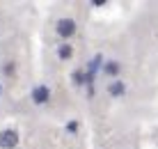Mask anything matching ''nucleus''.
Wrapping results in <instances>:
<instances>
[{"label":"nucleus","instance_id":"1","mask_svg":"<svg viewBox=\"0 0 158 149\" xmlns=\"http://www.w3.org/2000/svg\"><path fill=\"white\" fill-rule=\"evenodd\" d=\"M19 145V133L14 129H5L0 133V149H14Z\"/></svg>","mask_w":158,"mask_h":149},{"label":"nucleus","instance_id":"2","mask_svg":"<svg viewBox=\"0 0 158 149\" xmlns=\"http://www.w3.org/2000/svg\"><path fill=\"white\" fill-rule=\"evenodd\" d=\"M48 99H51V90H48L46 85H37L35 90H32V101H35L37 106L48 103Z\"/></svg>","mask_w":158,"mask_h":149},{"label":"nucleus","instance_id":"3","mask_svg":"<svg viewBox=\"0 0 158 149\" xmlns=\"http://www.w3.org/2000/svg\"><path fill=\"white\" fill-rule=\"evenodd\" d=\"M76 32V21L73 19H60L57 21V35L60 37H71Z\"/></svg>","mask_w":158,"mask_h":149},{"label":"nucleus","instance_id":"4","mask_svg":"<svg viewBox=\"0 0 158 149\" xmlns=\"http://www.w3.org/2000/svg\"><path fill=\"white\" fill-rule=\"evenodd\" d=\"M124 92H126V85H124L122 80H115V83L108 85V94H110V96H122Z\"/></svg>","mask_w":158,"mask_h":149},{"label":"nucleus","instance_id":"5","mask_svg":"<svg viewBox=\"0 0 158 149\" xmlns=\"http://www.w3.org/2000/svg\"><path fill=\"white\" fill-rule=\"evenodd\" d=\"M71 55H73V48L69 46V44H62V46L57 48V57L60 60H69Z\"/></svg>","mask_w":158,"mask_h":149},{"label":"nucleus","instance_id":"6","mask_svg":"<svg viewBox=\"0 0 158 149\" xmlns=\"http://www.w3.org/2000/svg\"><path fill=\"white\" fill-rule=\"evenodd\" d=\"M119 69H122V64L112 60V62H108L106 67H103V74H108V76H117V74H119Z\"/></svg>","mask_w":158,"mask_h":149},{"label":"nucleus","instance_id":"7","mask_svg":"<svg viewBox=\"0 0 158 149\" xmlns=\"http://www.w3.org/2000/svg\"><path fill=\"white\" fill-rule=\"evenodd\" d=\"M73 83H76V85H85V71L83 69L73 71Z\"/></svg>","mask_w":158,"mask_h":149},{"label":"nucleus","instance_id":"8","mask_svg":"<svg viewBox=\"0 0 158 149\" xmlns=\"http://www.w3.org/2000/svg\"><path fill=\"white\" fill-rule=\"evenodd\" d=\"M14 69H16V67H14V62H7L2 71H5V76H12V74H14Z\"/></svg>","mask_w":158,"mask_h":149},{"label":"nucleus","instance_id":"9","mask_svg":"<svg viewBox=\"0 0 158 149\" xmlns=\"http://www.w3.org/2000/svg\"><path fill=\"white\" fill-rule=\"evenodd\" d=\"M76 129H78V124H76V122H71V124H69V126H67V131H71V133H73V131H76Z\"/></svg>","mask_w":158,"mask_h":149},{"label":"nucleus","instance_id":"10","mask_svg":"<svg viewBox=\"0 0 158 149\" xmlns=\"http://www.w3.org/2000/svg\"><path fill=\"white\" fill-rule=\"evenodd\" d=\"M0 92H2V87H0Z\"/></svg>","mask_w":158,"mask_h":149}]
</instances>
